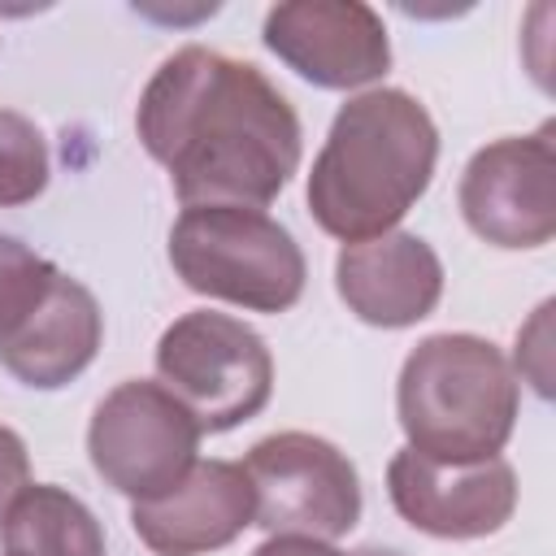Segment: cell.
I'll return each instance as SVG.
<instances>
[{
    "label": "cell",
    "instance_id": "cell-1",
    "mask_svg": "<svg viewBox=\"0 0 556 556\" xmlns=\"http://www.w3.org/2000/svg\"><path fill=\"white\" fill-rule=\"evenodd\" d=\"M152 161L187 208H265L300 165V117L252 65L187 43L148 78L135 113Z\"/></svg>",
    "mask_w": 556,
    "mask_h": 556
},
{
    "label": "cell",
    "instance_id": "cell-2",
    "mask_svg": "<svg viewBox=\"0 0 556 556\" xmlns=\"http://www.w3.org/2000/svg\"><path fill=\"white\" fill-rule=\"evenodd\" d=\"M439 161V130L421 100L395 87L348 100L308 174L313 222L343 239H378L417 204Z\"/></svg>",
    "mask_w": 556,
    "mask_h": 556
},
{
    "label": "cell",
    "instance_id": "cell-3",
    "mask_svg": "<svg viewBox=\"0 0 556 556\" xmlns=\"http://www.w3.org/2000/svg\"><path fill=\"white\" fill-rule=\"evenodd\" d=\"M521 387L491 339L430 334L421 339L395 387L400 426L408 447L434 460L500 456L517 426Z\"/></svg>",
    "mask_w": 556,
    "mask_h": 556
},
{
    "label": "cell",
    "instance_id": "cell-4",
    "mask_svg": "<svg viewBox=\"0 0 556 556\" xmlns=\"http://www.w3.org/2000/svg\"><path fill=\"white\" fill-rule=\"evenodd\" d=\"M169 265L191 291L252 313H287L304 291V252L291 230L239 204L182 208L169 230Z\"/></svg>",
    "mask_w": 556,
    "mask_h": 556
},
{
    "label": "cell",
    "instance_id": "cell-5",
    "mask_svg": "<svg viewBox=\"0 0 556 556\" xmlns=\"http://www.w3.org/2000/svg\"><path fill=\"white\" fill-rule=\"evenodd\" d=\"M156 374L208 434L256 417L274 391V356L265 339L239 317L208 308L182 313L161 334Z\"/></svg>",
    "mask_w": 556,
    "mask_h": 556
},
{
    "label": "cell",
    "instance_id": "cell-6",
    "mask_svg": "<svg viewBox=\"0 0 556 556\" xmlns=\"http://www.w3.org/2000/svg\"><path fill=\"white\" fill-rule=\"evenodd\" d=\"M200 434L195 417L161 382L130 378L96 404L87 452L104 486L143 504L169 495L195 469Z\"/></svg>",
    "mask_w": 556,
    "mask_h": 556
},
{
    "label": "cell",
    "instance_id": "cell-7",
    "mask_svg": "<svg viewBox=\"0 0 556 556\" xmlns=\"http://www.w3.org/2000/svg\"><path fill=\"white\" fill-rule=\"evenodd\" d=\"M243 473L252 482V526L269 534L339 539L361 521V478L356 465L326 439L304 430H282L261 439Z\"/></svg>",
    "mask_w": 556,
    "mask_h": 556
},
{
    "label": "cell",
    "instance_id": "cell-8",
    "mask_svg": "<svg viewBox=\"0 0 556 556\" xmlns=\"http://www.w3.org/2000/svg\"><path fill=\"white\" fill-rule=\"evenodd\" d=\"M556 126L478 148L460 174V213L495 248H543L556 235Z\"/></svg>",
    "mask_w": 556,
    "mask_h": 556
},
{
    "label": "cell",
    "instance_id": "cell-9",
    "mask_svg": "<svg viewBox=\"0 0 556 556\" xmlns=\"http://www.w3.org/2000/svg\"><path fill=\"white\" fill-rule=\"evenodd\" d=\"M265 48L304 83L352 91L387 74L391 39L361 0H287L265 13Z\"/></svg>",
    "mask_w": 556,
    "mask_h": 556
},
{
    "label": "cell",
    "instance_id": "cell-10",
    "mask_svg": "<svg viewBox=\"0 0 556 556\" xmlns=\"http://www.w3.org/2000/svg\"><path fill=\"white\" fill-rule=\"evenodd\" d=\"M387 495L395 513L434 539H482L504 530L517 508V473L508 460H434L413 447L387 465Z\"/></svg>",
    "mask_w": 556,
    "mask_h": 556
},
{
    "label": "cell",
    "instance_id": "cell-11",
    "mask_svg": "<svg viewBox=\"0 0 556 556\" xmlns=\"http://www.w3.org/2000/svg\"><path fill=\"white\" fill-rule=\"evenodd\" d=\"M334 287L361 321L400 330L434 313L443 295V265L421 235L387 230L378 239L343 243L334 261Z\"/></svg>",
    "mask_w": 556,
    "mask_h": 556
},
{
    "label": "cell",
    "instance_id": "cell-12",
    "mask_svg": "<svg viewBox=\"0 0 556 556\" xmlns=\"http://www.w3.org/2000/svg\"><path fill=\"white\" fill-rule=\"evenodd\" d=\"M256 500L243 465L195 460V469L161 500L130 508V526L156 556H204L235 543L252 526Z\"/></svg>",
    "mask_w": 556,
    "mask_h": 556
},
{
    "label": "cell",
    "instance_id": "cell-13",
    "mask_svg": "<svg viewBox=\"0 0 556 556\" xmlns=\"http://www.w3.org/2000/svg\"><path fill=\"white\" fill-rule=\"evenodd\" d=\"M100 334L104 321L96 295L56 269L39 304L0 334V365L35 391H56L96 361Z\"/></svg>",
    "mask_w": 556,
    "mask_h": 556
},
{
    "label": "cell",
    "instance_id": "cell-14",
    "mask_svg": "<svg viewBox=\"0 0 556 556\" xmlns=\"http://www.w3.org/2000/svg\"><path fill=\"white\" fill-rule=\"evenodd\" d=\"M0 547L4 556H104V530L78 495L35 482L0 517Z\"/></svg>",
    "mask_w": 556,
    "mask_h": 556
},
{
    "label": "cell",
    "instance_id": "cell-15",
    "mask_svg": "<svg viewBox=\"0 0 556 556\" xmlns=\"http://www.w3.org/2000/svg\"><path fill=\"white\" fill-rule=\"evenodd\" d=\"M48 187V143L39 126L13 109H0V208L30 204Z\"/></svg>",
    "mask_w": 556,
    "mask_h": 556
},
{
    "label": "cell",
    "instance_id": "cell-16",
    "mask_svg": "<svg viewBox=\"0 0 556 556\" xmlns=\"http://www.w3.org/2000/svg\"><path fill=\"white\" fill-rule=\"evenodd\" d=\"M52 278H56L52 261H43L26 243L0 235V334L39 304V295L48 291Z\"/></svg>",
    "mask_w": 556,
    "mask_h": 556
},
{
    "label": "cell",
    "instance_id": "cell-17",
    "mask_svg": "<svg viewBox=\"0 0 556 556\" xmlns=\"http://www.w3.org/2000/svg\"><path fill=\"white\" fill-rule=\"evenodd\" d=\"M22 486H30V456H26V443L0 426V517L9 513V504L22 495Z\"/></svg>",
    "mask_w": 556,
    "mask_h": 556
},
{
    "label": "cell",
    "instance_id": "cell-18",
    "mask_svg": "<svg viewBox=\"0 0 556 556\" xmlns=\"http://www.w3.org/2000/svg\"><path fill=\"white\" fill-rule=\"evenodd\" d=\"M252 556H343L321 539H304V534H269Z\"/></svg>",
    "mask_w": 556,
    "mask_h": 556
},
{
    "label": "cell",
    "instance_id": "cell-19",
    "mask_svg": "<svg viewBox=\"0 0 556 556\" xmlns=\"http://www.w3.org/2000/svg\"><path fill=\"white\" fill-rule=\"evenodd\" d=\"M352 556H404V552H395V547H361Z\"/></svg>",
    "mask_w": 556,
    "mask_h": 556
}]
</instances>
